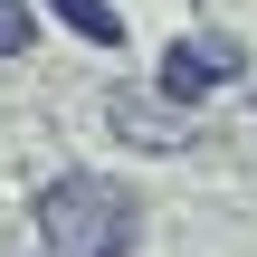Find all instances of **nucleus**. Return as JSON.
<instances>
[{"label":"nucleus","mask_w":257,"mask_h":257,"mask_svg":"<svg viewBox=\"0 0 257 257\" xmlns=\"http://www.w3.org/2000/svg\"><path fill=\"white\" fill-rule=\"evenodd\" d=\"M29 219H38V248L48 257H134V229H143L134 191L105 181V172H57L29 200Z\"/></svg>","instance_id":"1"},{"label":"nucleus","mask_w":257,"mask_h":257,"mask_svg":"<svg viewBox=\"0 0 257 257\" xmlns=\"http://www.w3.org/2000/svg\"><path fill=\"white\" fill-rule=\"evenodd\" d=\"M219 76H238V48H229V38H191V48L162 57V95H172V105H191V95L219 86Z\"/></svg>","instance_id":"2"},{"label":"nucleus","mask_w":257,"mask_h":257,"mask_svg":"<svg viewBox=\"0 0 257 257\" xmlns=\"http://www.w3.org/2000/svg\"><path fill=\"white\" fill-rule=\"evenodd\" d=\"M38 38V19H29V0H0V57H19Z\"/></svg>","instance_id":"3"}]
</instances>
